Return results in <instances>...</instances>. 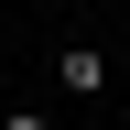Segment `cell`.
<instances>
[{"mask_svg": "<svg viewBox=\"0 0 130 130\" xmlns=\"http://www.w3.org/2000/svg\"><path fill=\"white\" fill-rule=\"evenodd\" d=\"M54 87L65 98H108V54H98V43H65L54 54Z\"/></svg>", "mask_w": 130, "mask_h": 130, "instance_id": "cell-1", "label": "cell"}, {"mask_svg": "<svg viewBox=\"0 0 130 130\" xmlns=\"http://www.w3.org/2000/svg\"><path fill=\"white\" fill-rule=\"evenodd\" d=\"M0 130H43V108H0Z\"/></svg>", "mask_w": 130, "mask_h": 130, "instance_id": "cell-2", "label": "cell"}]
</instances>
